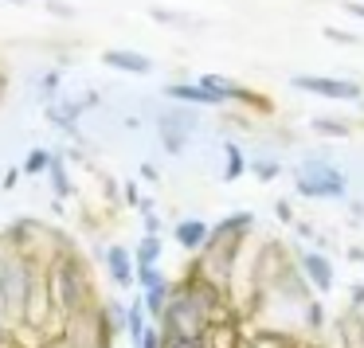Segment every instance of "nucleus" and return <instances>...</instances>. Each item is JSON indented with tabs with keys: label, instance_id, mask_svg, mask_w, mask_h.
<instances>
[{
	"label": "nucleus",
	"instance_id": "f257e3e1",
	"mask_svg": "<svg viewBox=\"0 0 364 348\" xmlns=\"http://www.w3.org/2000/svg\"><path fill=\"white\" fill-rule=\"evenodd\" d=\"M223 309H228V293L204 282L200 274H192L184 282H173V301L157 325L176 337H212L215 325H228Z\"/></svg>",
	"mask_w": 364,
	"mask_h": 348
},
{
	"label": "nucleus",
	"instance_id": "f03ea898",
	"mask_svg": "<svg viewBox=\"0 0 364 348\" xmlns=\"http://www.w3.org/2000/svg\"><path fill=\"white\" fill-rule=\"evenodd\" d=\"M48 286H51V301H55L59 317H75L82 309L98 305L95 298V278H90L87 262H82L79 251L63 254L48 266Z\"/></svg>",
	"mask_w": 364,
	"mask_h": 348
},
{
	"label": "nucleus",
	"instance_id": "7ed1b4c3",
	"mask_svg": "<svg viewBox=\"0 0 364 348\" xmlns=\"http://www.w3.org/2000/svg\"><path fill=\"white\" fill-rule=\"evenodd\" d=\"M43 262H36L28 251H9L4 254V274H0V321L4 325H24L28 313V298H32V286L40 278Z\"/></svg>",
	"mask_w": 364,
	"mask_h": 348
},
{
	"label": "nucleus",
	"instance_id": "20e7f679",
	"mask_svg": "<svg viewBox=\"0 0 364 348\" xmlns=\"http://www.w3.org/2000/svg\"><path fill=\"white\" fill-rule=\"evenodd\" d=\"M294 192L306 200H345L348 176L329 157H306L294 165Z\"/></svg>",
	"mask_w": 364,
	"mask_h": 348
},
{
	"label": "nucleus",
	"instance_id": "39448f33",
	"mask_svg": "<svg viewBox=\"0 0 364 348\" xmlns=\"http://www.w3.org/2000/svg\"><path fill=\"white\" fill-rule=\"evenodd\" d=\"M200 129V110L196 106H184V102H173L165 110H157V141L168 157H181L188 149L192 134Z\"/></svg>",
	"mask_w": 364,
	"mask_h": 348
},
{
	"label": "nucleus",
	"instance_id": "423d86ee",
	"mask_svg": "<svg viewBox=\"0 0 364 348\" xmlns=\"http://www.w3.org/2000/svg\"><path fill=\"white\" fill-rule=\"evenodd\" d=\"M63 340L67 348H110L114 344V332H110V321H106V309L102 301L75 317H63Z\"/></svg>",
	"mask_w": 364,
	"mask_h": 348
},
{
	"label": "nucleus",
	"instance_id": "0eeeda50",
	"mask_svg": "<svg viewBox=\"0 0 364 348\" xmlns=\"http://www.w3.org/2000/svg\"><path fill=\"white\" fill-rule=\"evenodd\" d=\"M294 90L314 98H329V102H360L364 90L356 79H337V75H294Z\"/></svg>",
	"mask_w": 364,
	"mask_h": 348
},
{
	"label": "nucleus",
	"instance_id": "6e6552de",
	"mask_svg": "<svg viewBox=\"0 0 364 348\" xmlns=\"http://www.w3.org/2000/svg\"><path fill=\"white\" fill-rule=\"evenodd\" d=\"M95 106H98V90H87L82 98H71V94L51 98L43 114H48V121H51V126H59L67 137H79V118L87 110H95Z\"/></svg>",
	"mask_w": 364,
	"mask_h": 348
},
{
	"label": "nucleus",
	"instance_id": "1a4fd4ad",
	"mask_svg": "<svg viewBox=\"0 0 364 348\" xmlns=\"http://www.w3.org/2000/svg\"><path fill=\"white\" fill-rule=\"evenodd\" d=\"M294 259H298V270H301V278L309 282V290H314L317 298H329L333 286H337V270H333L329 254L325 251H298Z\"/></svg>",
	"mask_w": 364,
	"mask_h": 348
},
{
	"label": "nucleus",
	"instance_id": "9d476101",
	"mask_svg": "<svg viewBox=\"0 0 364 348\" xmlns=\"http://www.w3.org/2000/svg\"><path fill=\"white\" fill-rule=\"evenodd\" d=\"M196 79L204 82L208 90H215V94H220L223 102H231V106H247V110H267V102H270V98H262L259 90L243 87L239 79H228V75L208 71V75H196Z\"/></svg>",
	"mask_w": 364,
	"mask_h": 348
},
{
	"label": "nucleus",
	"instance_id": "9b49d317",
	"mask_svg": "<svg viewBox=\"0 0 364 348\" xmlns=\"http://www.w3.org/2000/svg\"><path fill=\"white\" fill-rule=\"evenodd\" d=\"M95 254H98V262L106 266V274H110V282L118 286V290H129V286L137 282V259H134L129 246L106 243V246H98Z\"/></svg>",
	"mask_w": 364,
	"mask_h": 348
},
{
	"label": "nucleus",
	"instance_id": "f8f14e48",
	"mask_svg": "<svg viewBox=\"0 0 364 348\" xmlns=\"http://www.w3.org/2000/svg\"><path fill=\"white\" fill-rule=\"evenodd\" d=\"M165 94H168V102H184V106H212V110H223V98L215 94V90H208L200 79H184V82H173V87H165Z\"/></svg>",
	"mask_w": 364,
	"mask_h": 348
},
{
	"label": "nucleus",
	"instance_id": "ddd939ff",
	"mask_svg": "<svg viewBox=\"0 0 364 348\" xmlns=\"http://www.w3.org/2000/svg\"><path fill=\"white\" fill-rule=\"evenodd\" d=\"M173 239L184 254H204L208 243H212V223L196 219V215H184L181 223L173 227Z\"/></svg>",
	"mask_w": 364,
	"mask_h": 348
},
{
	"label": "nucleus",
	"instance_id": "4468645a",
	"mask_svg": "<svg viewBox=\"0 0 364 348\" xmlns=\"http://www.w3.org/2000/svg\"><path fill=\"white\" fill-rule=\"evenodd\" d=\"M102 63L110 67V71L137 75V79L153 75V59H149V55H141V51H129V48H110V51H102Z\"/></svg>",
	"mask_w": 364,
	"mask_h": 348
},
{
	"label": "nucleus",
	"instance_id": "2eb2a0df",
	"mask_svg": "<svg viewBox=\"0 0 364 348\" xmlns=\"http://www.w3.org/2000/svg\"><path fill=\"white\" fill-rule=\"evenodd\" d=\"M309 134L345 141V137H353V121H348V118H333V114H314V118H309Z\"/></svg>",
	"mask_w": 364,
	"mask_h": 348
},
{
	"label": "nucleus",
	"instance_id": "dca6fc26",
	"mask_svg": "<svg viewBox=\"0 0 364 348\" xmlns=\"http://www.w3.org/2000/svg\"><path fill=\"white\" fill-rule=\"evenodd\" d=\"M149 20H157V24H165V28H184V32L204 28V20L188 16V12H181V9H165V4H149Z\"/></svg>",
	"mask_w": 364,
	"mask_h": 348
},
{
	"label": "nucleus",
	"instance_id": "f3484780",
	"mask_svg": "<svg viewBox=\"0 0 364 348\" xmlns=\"http://www.w3.org/2000/svg\"><path fill=\"white\" fill-rule=\"evenodd\" d=\"M243 173H251V157H247L243 149H239L235 141H228L223 145V180H239Z\"/></svg>",
	"mask_w": 364,
	"mask_h": 348
},
{
	"label": "nucleus",
	"instance_id": "a211bd4d",
	"mask_svg": "<svg viewBox=\"0 0 364 348\" xmlns=\"http://www.w3.org/2000/svg\"><path fill=\"white\" fill-rule=\"evenodd\" d=\"M282 161H278V153H259V157H251V176L259 184H270V180H278L282 176Z\"/></svg>",
	"mask_w": 364,
	"mask_h": 348
},
{
	"label": "nucleus",
	"instance_id": "6ab92c4d",
	"mask_svg": "<svg viewBox=\"0 0 364 348\" xmlns=\"http://www.w3.org/2000/svg\"><path fill=\"white\" fill-rule=\"evenodd\" d=\"M161 254H165L161 235H141V239H137V246H134L137 266H161Z\"/></svg>",
	"mask_w": 364,
	"mask_h": 348
},
{
	"label": "nucleus",
	"instance_id": "aec40b11",
	"mask_svg": "<svg viewBox=\"0 0 364 348\" xmlns=\"http://www.w3.org/2000/svg\"><path fill=\"white\" fill-rule=\"evenodd\" d=\"M48 180H51L55 200H67V196H71V168H67L63 153H55V161H51V168H48Z\"/></svg>",
	"mask_w": 364,
	"mask_h": 348
},
{
	"label": "nucleus",
	"instance_id": "412c9836",
	"mask_svg": "<svg viewBox=\"0 0 364 348\" xmlns=\"http://www.w3.org/2000/svg\"><path fill=\"white\" fill-rule=\"evenodd\" d=\"M51 161H55V153L43 149V145H36V149L24 157V165H20V168H24V176H48Z\"/></svg>",
	"mask_w": 364,
	"mask_h": 348
},
{
	"label": "nucleus",
	"instance_id": "4be33fe9",
	"mask_svg": "<svg viewBox=\"0 0 364 348\" xmlns=\"http://www.w3.org/2000/svg\"><path fill=\"white\" fill-rule=\"evenodd\" d=\"M102 309H106V321H110V332H114V337H118V332H126V325H129V305H122L118 298H106Z\"/></svg>",
	"mask_w": 364,
	"mask_h": 348
},
{
	"label": "nucleus",
	"instance_id": "5701e85b",
	"mask_svg": "<svg viewBox=\"0 0 364 348\" xmlns=\"http://www.w3.org/2000/svg\"><path fill=\"white\" fill-rule=\"evenodd\" d=\"M161 286H173V278L161 266H137V290H161Z\"/></svg>",
	"mask_w": 364,
	"mask_h": 348
},
{
	"label": "nucleus",
	"instance_id": "b1692460",
	"mask_svg": "<svg viewBox=\"0 0 364 348\" xmlns=\"http://www.w3.org/2000/svg\"><path fill=\"white\" fill-rule=\"evenodd\" d=\"M306 329L309 332H325V305H321V298H314L306 305Z\"/></svg>",
	"mask_w": 364,
	"mask_h": 348
},
{
	"label": "nucleus",
	"instance_id": "393cba45",
	"mask_svg": "<svg viewBox=\"0 0 364 348\" xmlns=\"http://www.w3.org/2000/svg\"><path fill=\"white\" fill-rule=\"evenodd\" d=\"M325 40L341 43V48H356V43H364V36H360V32H345V28H333V24H325Z\"/></svg>",
	"mask_w": 364,
	"mask_h": 348
},
{
	"label": "nucleus",
	"instance_id": "a878e982",
	"mask_svg": "<svg viewBox=\"0 0 364 348\" xmlns=\"http://www.w3.org/2000/svg\"><path fill=\"white\" fill-rule=\"evenodd\" d=\"M43 12L55 20H79V9L75 4H67V0H43Z\"/></svg>",
	"mask_w": 364,
	"mask_h": 348
},
{
	"label": "nucleus",
	"instance_id": "bb28decb",
	"mask_svg": "<svg viewBox=\"0 0 364 348\" xmlns=\"http://www.w3.org/2000/svg\"><path fill=\"white\" fill-rule=\"evenodd\" d=\"M59 82H63V75H59V71H48V75L40 79V98H43V102L59 98Z\"/></svg>",
	"mask_w": 364,
	"mask_h": 348
},
{
	"label": "nucleus",
	"instance_id": "cd10ccee",
	"mask_svg": "<svg viewBox=\"0 0 364 348\" xmlns=\"http://www.w3.org/2000/svg\"><path fill=\"white\" fill-rule=\"evenodd\" d=\"M137 348H165V332H161V325H149V332L141 337Z\"/></svg>",
	"mask_w": 364,
	"mask_h": 348
},
{
	"label": "nucleus",
	"instance_id": "c85d7f7f",
	"mask_svg": "<svg viewBox=\"0 0 364 348\" xmlns=\"http://www.w3.org/2000/svg\"><path fill=\"white\" fill-rule=\"evenodd\" d=\"M141 196H145V192H141V188H137V184H134V180H126V184H122V204H129V207H137V204H141Z\"/></svg>",
	"mask_w": 364,
	"mask_h": 348
},
{
	"label": "nucleus",
	"instance_id": "c756f323",
	"mask_svg": "<svg viewBox=\"0 0 364 348\" xmlns=\"http://www.w3.org/2000/svg\"><path fill=\"white\" fill-rule=\"evenodd\" d=\"M274 215H278V223H282V227H294V204H290V200H278Z\"/></svg>",
	"mask_w": 364,
	"mask_h": 348
},
{
	"label": "nucleus",
	"instance_id": "7c9ffc66",
	"mask_svg": "<svg viewBox=\"0 0 364 348\" xmlns=\"http://www.w3.org/2000/svg\"><path fill=\"white\" fill-rule=\"evenodd\" d=\"M348 309H353V313H364V282H353V290H348Z\"/></svg>",
	"mask_w": 364,
	"mask_h": 348
},
{
	"label": "nucleus",
	"instance_id": "2f4dec72",
	"mask_svg": "<svg viewBox=\"0 0 364 348\" xmlns=\"http://www.w3.org/2000/svg\"><path fill=\"white\" fill-rule=\"evenodd\" d=\"M118 192H122V188L110 180V176H106V180H102V196H106V204H118V200H122Z\"/></svg>",
	"mask_w": 364,
	"mask_h": 348
},
{
	"label": "nucleus",
	"instance_id": "473e14b6",
	"mask_svg": "<svg viewBox=\"0 0 364 348\" xmlns=\"http://www.w3.org/2000/svg\"><path fill=\"white\" fill-rule=\"evenodd\" d=\"M341 9H345L348 16H353V20H364V0H345Z\"/></svg>",
	"mask_w": 364,
	"mask_h": 348
},
{
	"label": "nucleus",
	"instance_id": "72a5a7b5",
	"mask_svg": "<svg viewBox=\"0 0 364 348\" xmlns=\"http://www.w3.org/2000/svg\"><path fill=\"white\" fill-rule=\"evenodd\" d=\"M145 235H161V227H165V223H161V215H145Z\"/></svg>",
	"mask_w": 364,
	"mask_h": 348
},
{
	"label": "nucleus",
	"instance_id": "f704fd0d",
	"mask_svg": "<svg viewBox=\"0 0 364 348\" xmlns=\"http://www.w3.org/2000/svg\"><path fill=\"white\" fill-rule=\"evenodd\" d=\"M20 176H24V168H9V173H4V180H0V184H4V188H16V180H20Z\"/></svg>",
	"mask_w": 364,
	"mask_h": 348
},
{
	"label": "nucleus",
	"instance_id": "c9c22d12",
	"mask_svg": "<svg viewBox=\"0 0 364 348\" xmlns=\"http://www.w3.org/2000/svg\"><path fill=\"white\" fill-rule=\"evenodd\" d=\"M345 254H348V262H353V266H356V262H364V246H360V243H353Z\"/></svg>",
	"mask_w": 364,
	"mask_h": 348
},
{
	"label": "nucleus",
	"instance_id": "e433bc0d",
	"mask_svg": "<svg viewBox=\"0 0 364 348\" xmlns=\"http://www.w3.org/2000/svg\"><path fill=\"white\" fill-rule=\"evenodd\" d=\"M294 227H298V235H301V239H321L314 227H309V223H294Z\"/></svg>",
	"mask_w": 364,
	"mask_h": 348
},
{
	"label": "nucleus",
	"instance_id": "4c0bfd02",
	"mask_svg": "<svg viewBox=\"0 0 364 348\" xmlns=\"http://www.w3.org/2000/svg\"><path fill=\"white\" fill-rule=\"evenodd\" d=\"M141 176H145V180H149V184H157V180H161V173H157V168H153V165H141Z\"/></svg>",
	"mask_w": 364,
	"mask_h": 348
},
{
	"label": "nucleus",
	"instance_id": "58836bf2",
	"mask_svg": "<svg viewBox=\"0 0 364 348\" xmlns=\"http://www.w3.org/2000/svg\"><path fill=\"white\" fill-rule=\"evenodd\" d=\"M4 254H9V251H4V246H0V274H4Z\"/></svg>",
	"mask_w": 364,
	"mask_h": 348
},
{
	"label": "nucleus",
	"instance_id": "ea45409f",
	"mask_svg": "<svg viewBox=\"0 0 364 348\" xmlns=\"http://www.w3.org/2000/svg\"><path fill=\"white\" fill-rule=\"evenodd\" d=\"M4 4H28V0H4Z\"/></svg>",
	"mask_w": 364,
	"mask_h": 348
},
{
	"label": "nucleus",
	"instance_id": "a19ab883",
	"mask_svg": "<svg viewBox=\"0 0 364 348\" xmlns=\"http://www.w3.org/2000/svg\"><path fill=\"white\" fill-rule=\"evenodd\" d=\"M356 110H360V114H364V98H360V102H356Z\"/></svg>",
	"mask_w": 364,
	"mask_h": 348
}]
</instances>
